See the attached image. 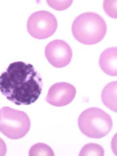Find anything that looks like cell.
<instances>
[{
  "mask_svg": "<svg viewBox=\"0 0 117 156\" xmlns=\"http://www.w3.org/2000/svg\"><path fill=\"white\" fill-rule=\"evenodd\" d=\"M58 26L55 16L45 10L37 11L32 14L28 19L27 25L29 34L38 40H44L53 35Z\"/></svg>",
  "mask_w": 117,
  "mask_h": 156,
  "instance_id": "5",
  "label": "cell"
},
{
  "mask_svg": "<svg viewBox=\"0 0 117 156\" xmlns=\"http://www.w3.org/2000/svg\"><path fill=\"white\" fill-rule=\"evenodd\" d=\"M117 0L104 1L103 8L106 13L108 16L114 19H117Z\"/></svg>",
  "mask_w": 117,
  "mask_h": 156,
  "instance_id": "12",
  "label": "cell"
},
{
  "mask_svg": "<svg viewBox=\"0 0 117 156\" xmlns=\"http://www.w3.org/2000/svg\"><path fill=\"white\" fill-rule=\"evenodd\" d=\"M29 156H54L55 154L52 148L48 145L38 143L32 146L29 151Z\"/></svg>",
  "mask_w": 117,
  "mask_h": 156,
  "instance_id": "10",
  "label": "cell"
},
{
  "mask_svg": "<svg viewBox=\"0 0 117 156\" xmlns=\"http://www.w3.org/2000/svg\"><path fill=\"white\" fill-rule=\"evenodd\" d=\"M117 81L107 84L101 93V99L104 105L111 111L117 112Z\"/></svg>",
  "mask_w": 117,
  "mask_h": 156,
  "instance_id": "9",
  "label": "cell"
},
{
  "mask_svg": "<svg viewBox=\"0 0 117 156\" xmlns=\"http://www.w3.org/2000/svg\"><path fill=\"white\" fill-rule=\"evenodd\" d=\"M80 131L85 136L93 139H101L112 130V118L101 108L91 107L82 112L78 119Z\"/></svg>",
  "mask_w": 117,
  "mask_h": 156,
  "instance_id": "3",
  "label": "cell"
},
{
  "mask_svg": "<svg viewBox=\"0 0 117 156\" xmlns=\"http://www.w3.org/2000/svg\"><path fill=\"white\" fill-rule=\"evenodd\" d=\"M7 152V147L5 142L0 138V156L5 155Z\"/></svg>",
  "mask_w": 117,
  "mask_h": 156,
  "instance_id": "14",
  "label": "cell"
},
{
  "mask_svg": "<svg viewBox=\"0 0 117 156\" xmlns=\"http://www.w3.org/2000/svg\"><path fill=\"white\" fill-rule=\"evenodd\" d=\"M50 7L58 11H62L67 9L70 6L73 1H47Z\"/></svg>",
  "mask_w": 117,
  "mask_h": 156,
  "instance_id": "13",
  "label": "cell"
},
{
  "mask_svg": "<svg viewBox=\"0 0 117 156\" xmlns=\"http://www.w3.org/2000/svg\"><path fill=\"white\" fill-rule=\"evenodd\" d=\"M44 54L50 64L56 68L68 66L73 55L70 46L64 40L58 39L48 43L44 49Z\"/></svg>",
  "mask_w": 117,
  "mask_h": 156,
  "instance_id": "6",
  "label": "cell"
},
{
  "mask_svg": "<svg viewBox=\"0 0 117 156\" xmlns=\"http://www.w3.org/2000/svg\"><path fill=\"white\" fill-rule=\"evenodd\" d=\"M76 94L75 86L69 83L60 82L54 83L50 88L45 101L54 106L63 107L72 102Z\"/></svg>",
  "mask_w": 117,
  "mask_h": 156,
  "instance_id": "7",
  "label": "cell"
},
{
  "mask_svg": "<svg viewBox=\"0 0 117 156\" xmlns=\"http://www.w3.org/2000/svg\"><path fill=\"white\" fill-rule=\"evenodd\" d=\"M30 128V119L25 112L8 107L0 109V132L8 138H22Z\"/></svg>",
  "mask_w": 117,
  "mask_h": 156,
  "instance_id": "4",
  "label": "cell"
},
{
  "mask_svg": "<svg viewBox=\"0 0 117 156\" xmlns=\"http://www.w3.org/2000/svg\"><path fill=\"white\" fill-rule=\"evenodd\" d=\"M116 47H111L103 51L100 55L99 64L101 69L108 76H117Z\"/></svg>",
  "mask_w": 117,
  "mask_h": 156,
  "instance_id": "8",
  "label": "cell"
},
{
  "mask_svg": "<svg viewBox=\"0 0 117 156\" xmlns=\"http://www.w3.org/2000/svg\"><path fill=\"white\" fill-rule=\"evenodd\" d=\"M104 149L100 145L96 143H88L83 146L79 153V156H104Z\"/></svg>",
  "mask_w": 117,
  "mask_h": 156,
  "instance_id": "11",
  "label": "cell"
},
{
  "mask_svg": "<svg viewBox=\"0 0 117 156\" xmlns=\"http://www.w3.org/2000/svg\"><path fill=\"white\" fill-rule=\"evenodd\" d=\"M72 34L77 41L86 45L98 44L106 34L107 26L104 19L95 12H83L74 20Z\"/></svg>",
  "mask_w": 117,
  "mask_h": 156,
  "instance_id": "2",
  "label": "cell"
},
{
  "mask_svg": "<svg viewBox=\"0 0 117 156\" xmlns=\"http://www.w3.org/2000/svg\"><path fill=\"white\" fill-rule=\"evenodd\" d=\"M42 79L31 64L22 61L11 63L0 76V91L16 105H30L42 90Z\"/></svg>",
  "mask_w": 117,
  "mask_h": 156,
  "instance_id": "1",
  "label": "cell"
}]
</instances>
